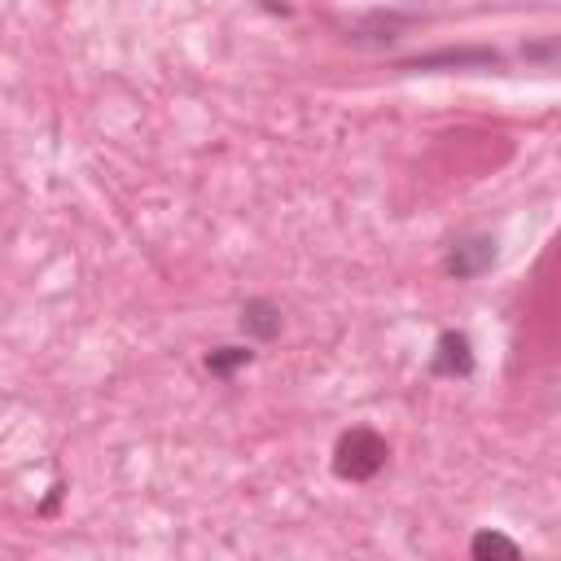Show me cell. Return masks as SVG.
Wrapping results in <instances>:
<instances>
[{
  "instance_id": "2",
  "label": "cell",
  "mask_w": 561,
  "mask_h": 561,
  "mask_svg": "<svg viewBox=\"0 0 561 561\" xmlns=\"http://www.w3.org/2000/svg\"><path fill=\"white\" fill-rule=\"evenodd\" d=\"M491 267H495V237L491 232H465L443 254V272L451 280H478Z\"/></svg>"
},
{
  "instance_id": "5",
  "label": "cell",
  "mask_w": 561,
  "mask_h": 561,
  "mask_svg": "<svg viewBox=\"0 0 561 561\" xmlns=\"http://www.w3.org/2000/svg\"><path fill=\"white\" fill-rule=\"evenodd\" d=\"M237 320H241V333L254 337V342L280 337V324H285V316H280V307H276L272 298H245Z\"/></svg>"
},
{
  "instance_id": "6",
  "label": "cell",
  "mask_w": 561,
  "mask_h": 561,
  "mask_svg": "<svg viewBox=\"0 0 561 561\" xmlns=\"http://www.w3.org/2000/svg\"><path fill=\"white\" fill-rule=\"evenodd\" d=\"M206 373L210 377H219V381H228L232 373H241V368H250L254 364V351L250 346H215V351H206Z\"/></svg>"
},
{
  "instance_id": "1",
  "label": "cell",
  "mask_w": 561,
  "mask_h": 561,
  "mask_svg": "<svg viewBox=\"0 0 561 561\" xmlns=\"http://www.w3.org/2000/svg\"><path fill=\"white\" fill-rule=\"evenodd\" d=\"M386 460H390V443L368 425L346 430L337 438V447H333V473L342 482H368V478H377L386 469Z\"/></svg>"
},
{
  "instance_id": "3",
  "label": "cell",
  "mask_w": 561,
  "mask_h": 561,
  "mask_svg": "<svg viewBox=\"0 0 561 561\" xmlns=\"http://www.w3.org/2000/svg\"><path fill=\"white\" fill-rule=\"evenodd\" d=\"M430 373L434 377H469L473 373V342L460 333V329H443L438 342H434V355H430Z\"/></svg>"
},
{
  "instance_id": "7",
  "label": "cell",
  "mask_w": 561,
  "mask_h": 561,
  "mask_svg": "<svg viewBox=\"0 0 561 561\" xmlns=\"http://www.w3.org/2000/svg\"><path fill=\"white\" fill-rule=\"evenodd\" d=\"M469 552L478 557V561H491V557H504V561H517L522 557V548L504 535V530H478L473 539H469Z\"/></svg>"
},
{
  "instance_id": "4",
  "label": "cell",
  "mask_w": 561,
  "mask_h": 561,
  "mask_svg": "<svg viewBox=\"0 0 561 561\" xmlns=\"http://www.w3.org/2000/svg\"><path fill=\"white\" fill-rule=\"evenodd\" d=\"M408 70H434V66H451V70H491V66H500V53H491V48H443V53H425V57H412V61H403Z\"/></svg>"
}]
</instances>
